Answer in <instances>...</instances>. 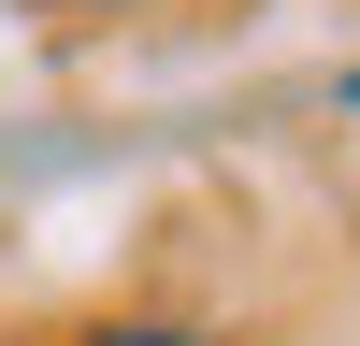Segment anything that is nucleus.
Segmentation results:
<instances>
[{
    "label": "nucleus",
    "instance_id": "f257e3e1",
    "mask_svg": "<svg viewBox=\"0 0 360 346\" xmlns=\"http://www.w3.org/2000/svg\"><path fill=\"white\" fill-rule=\"evenodd\" d=\"M72 346H231V332H202V317H101V332H72Z\"/></svg>",
    "mask_w": 360,
    "mask_h": 346
},
{
    "label": "nucleus",
    "instance_id": "f03ea898",
    "mask_svg": "<svg viewBox=\"0 0 360 346\" xmlns=\"http://www.w3.org/2000/svg\"><path fill=\"white\" fill-rule=\"evenodd\" d=\"M72 15H115V0H72Z\"/></svg>",
    "mask_w": 360,
    "mask_h": 346
},
{
    "label": "nucleus",
    "instance_id": "7ed1b4c3",
    "mask_svg": "<svg viewBox=\"0 0 360 346\" xmlns=\"http://www.w3.org/2000/svg\"><path fill=\"white\" fill-rule=\"evenodd\" d=\"M346 101H360V72H346Z\"/></svg>",
    "mask_w": 360,
    "mask_h": 346
}]
</instances>
